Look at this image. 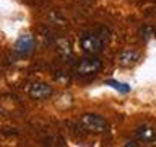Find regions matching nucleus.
<instances>
[{
    "instance_id": "1",
    "label": "nucleus",
    "mask_w": 156,
    "mask_h": 147,
    "mask_svg": "<svg viewBox=\"0 0 156 147\" xmlns=\"http://www.w3.org/2000/svg\"><path fill=\"white\" fill-rule=\"evenodd\" d=\"M107 41H109V29L99 26L93 31L83 33L80 38V46L88 56H98L104 51Z\"/></svg>"
},
{
    "instance_id": "2",
    "label": "nucleus",
    "mask_w": 156,
    "mask_h": 147,
    "mask_svg": "<svg viewBox=\"0 0 156 147\" xmlns=\"http://www.w3.org/2000/svg\"><path fill=\"white\" fill-rule=\"evenodd\" d=\"M102 69V62L101 59H98L96 56H88V57H83L80 59L76 64H75V72L76 77H81V78H90V77H94L98 72Z\"/></svg>"
},
{
    "instance_id": "3",
    "label": "nucleus",
    "mask_w": 156,
    "mask_h": 147,
    "mask_svg": "<svg viewBox=\"0 0 156 147\" xmlns=\"http://www.w3.org/2000/svg\"><path fill=\"white\" fill-rule=\"evenodd\" d=\"M80 126L88 132H93V134H102V132H107L109 129V124L102 116L96 115V113H85L80 118Z\"/></svg>"
},
{
    "instance_id": "4",
    "label": "nucleus",
    "mask_w": 156,
    "mask_h": 147,
    "mask_svg": "<svg viewBox=\"0 0 156 147\" xmlns=\"http://www.w3.org/2000/svg\"><path fill=\"white\" fill-rule=\"evenodd\" d=\"M26 92L33 100H47V98L52 96L54 88L46 82H33L28 85Z\"/></svg>"
},
{
    "instance_id": "5",
    "label": "nucleus",
    "mask_w": 156,
    "mask_h": 147,
    "mask_svg": "<svg viewBox=\"0 0 156 147\" xmlns=\"http://www.w3.org/2000/svg\"><path fill=\"white\" fill-rule=\"evenodd\" d=\"M34 51V38L31 34H21L15 41V52L20 56H31Z\"/></svg>"
},
{
    "instance_id": "6",
    "label": "nucleus",
    "mask_w": 156,
    "mask_h": 147,
    "mask_svg": "<svg viewBox=\"0 0 156 147\" xmlns=\"http://www.w3.org/2000/svg\"><path fill=\"white\" fill-rule=\"evenodd\" d=\"M135 137L141 142V144H154L156 142V131L150 124H141V126L136 127Z\"/></svg>"
},
{
    "instance_id": "7",
    "label": "nucleus",
    "mask_w": 156,
    "mask_h": 147,
    "mask_svg": "<svg viewBox=\"0 0 156 147\" xmlns=\"http://www.w3.org/2000/svg\"><path fill=\"white\" fill-rule=\"evenodd\" d=\"M138 59H140L138 51H135V49H125V51H122L117 56V62H119L120 67H132L138 62Z\"/></svg>"
},
{
    "instance_id": "8",
    "label": "nucleus",
    "mask_w": 156,
    "mask_h": 147,
    "mask_svg": "<svg viewBox=\"0 0 156 147\" xmlns=\"http://www.w3.org/2000/svg\"><path fill=\"white\" fill-rule=\"evenodd\" d=\"M106 85L112 87L114 90L120 92V93H129L130 92V85H127V83H120L117 80H106Z\"/></svg>"
},
{
    "instance_id": "9",
    "label": "nucleus",
    "mask_w": 156,
    "mask_h": 147,
    "mask_svg": "<svg viewBox=\"0 0 156 147\" xmlns=\"http://www.w3.org/2000/svg\"><path fill=\"white\" fill-rule=\"evenodd\" d=\"M140 34H141V38H143L145 41H148V39H151V38L156 36V31H154L151 26H148V24H145V26L140 28Z\"/></svg>"
}]
</instances>
